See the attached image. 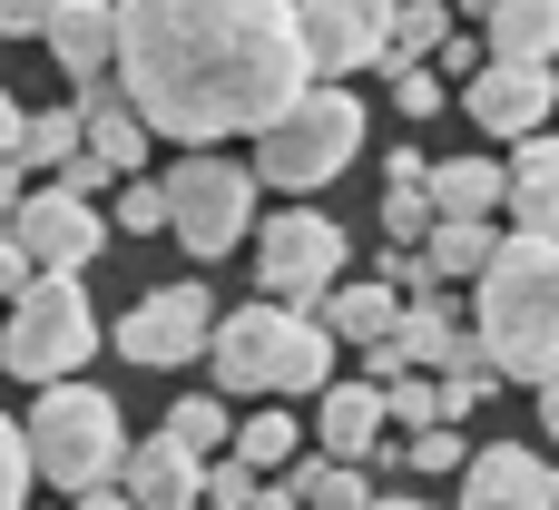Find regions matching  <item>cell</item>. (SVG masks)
Here are the masks:
<instances>
[{"label":"cell","mask_w":559,"mask_h":510,"mask_svg":"<svg viewBox=\"0 0 559 510\" xmlns=\"http://www.w3.org/2000/svg\"><path fill=\"white\" fill-rule=\"evenodd\" d=\"M118 108L147 138H246L265 128L305 79L295 49V10L255 0V10H216V0H138L118 10V59H108Z\"/></svg>","instance_id":"cell-1"},{"label":"cell","mask_w":559,"mask_h":510,"mask_svg":"<svg viewBox=\"0 0 559 510\" xmlns=\"http://www.w3.org/2000/svg\"><path fill=\"white\" fill-rule=\"evenodd\" d=\"M472 344L491 354V373H559V246L540 236H501L491 265L472 275Z\"/></svg>","instance_id":"cell-2"},{"label":"cell","mask_w":559,"mask_h":510,"mask_svg":"<svg viewBox=\"0 0 559 510\" xmlns=\"http://www.w3.org/2000/svg\"><path fill=\"white\" fill-rule=\"evenodd\" d=\"M206 364H216V403H226V393L285 403V393H324V383H334L324 324H314V315H285V305H236V315H216Z\"/></svg>","instance_id":"cell-3"},{"label":"cell","mask_w":559,"mask_h":510,"mask_svg":"<svg viewBox=\"0 0 559 510\" xmlns=\"http://www.w3.org/2000/svg\"><path fill=\"white\" fill-rule=\"evenodd\" d=\"M20 452H29V482H59L69 501H88V491H118L128 423H118V403H108L98 383H49V393L29 403Z\"/></svg>","instance_id":"cell-4"},{"label":"cell","mask_w":559,"mask_h":510,"mask_svg":"<svg viewBox=\"0 0 559 510\" xmlns=\"http://www.w3.org/2000/svg\"><path fill=\"white\" fill-rule=\"evenodd\" d=\"M354 147H364V98H354V88H295V98L255 128V167H246V177L285 187V197H314V187H334V177L354 167Z\"/></svg>","instance_id":"cell-5"},{"label":"cell","mask_w":559,"mask_h":510,"mask_svg":"<svg viewBox=\"0 0 559 510\" xmlns=\"http://www.w3.org/2000/svg\"><path fill=\"white\" fill-rule=\"evenodd\" d=\"M88 354H98V305H88L69 275H29V285L10 295V315H0V364L49 393V383H69Z\"/></svg>","instance_id":"cell-6"},{"label":"cell","mask_w":559,"mask_h":510,"mask_svg":"<svg viewBox=\"0 0 559 510\" xmlns=\"http://www.w3.org/2000/svg\"><path fill=\"white\" fill-rule=\"evenodd\" d=\"M157 197H167V236H177L187 256H226V246H246V226H255V177H246L226 147H187L177 177H157Z\"/></svg>","instance_id":"cell-7"},{"label":"cell","mask_w":559,"mask_h":510,"mask_svg":"<svg viewBox=\"0 0 559 510\" xmlns=\"http://www.w3.org/2000/svg\"><path fill=\"white\" fill-rule=\"evenodd\" d=\"M255 275H265V295H275L285 315H305V305L334 295V275H344V226L314 216V206L265 216V236H255Z\"/></svg>","instance_id":"cell-8"},{"label":"cell","mask_w":559,"mask_h":510,"mask_svg":"<svg viewBox=\"0 0 559 510\" xmlns=\"http://www.w3.org/2000/svg\"><path fill=\"white\" fill-rule=\"evenodd\" d=\"M0 236L20 246L29 275H69L79 285V265H98V246H108V216L79 206V197H59V187H20V206H10Z\"/></svg>","instance_id":"cell-9"},{"label":"cell","mask_w":559,"mask_h":510,"mask_svg":"<svg viewBox=\"0 0 559 510\" xmlns=\"http://www.w3.org/2000/svg\"><path fill=\"white\" fill-rule=\"evenodd\" d=\"M206 334H216V295H206V285H147V295L118 315V354H128V364H147V373L197 364V354H206Z\"/></svg>","instance_id":"cell-10"},{"label":"cell","mask_w":559,"mask_h":510,"mask_svg":"<svg viewBox=\"0 0 559 510\" xmlns=\"http://www.w3.org/2000/svg\"><path fill=\"white\" fill-rule=\"evenodd\" d=\"M295 49H305L314 88H344L354 69H383V0H305Z\"/></svg>","instance_id":"cell-11"},{"label":"cell","mask_w":559,"mask_h":510,"mask_svg":"<svg viewBox=\"0 0 559 510\" xmlns=\"http://www.w3.org/2000/svg\"><path fill=\"white\" fill-rule=\"evenodd\" d=\"M462 108L481 118V138H540L559 108V69H511V59H481Z\"/></svg>","instance_id":"cell-12"},{"label":"cell","mask_w":559,"mask_h":510,"mask_svg":"<svg viewBox=\"0 0 559 510\" xmlns=\"http://www.w3.org/2000/svg\"><path fill=\"white\" fill-rule=\"evenodd\" d=\"M39 39H49L69 98H98V88H108V59H118V10H108V0H59V10H39Z\"/></svg>","instance_id":"cell-13"},{"label":"cell","mask_w":559,"mask_h":510,"mask_svg":"<svg viewBox=\"0 0 559 510\" xmlns=\"http://www.w3.org/2000/svg\"><path fill=\"white\" fill-rule=\"evenodd\" d=\"M462 510H559V472L521 442H491L462 462Z\"/></svg>","instance_id":"cell-14"},{"label":"cell","mask_w":559,"mask_h":510,"mask_svg":"<svg viewBox=\"0 0 559 510\" xmlns=\"http://www.w3.org/2000/svg\"><path fill=\"white\" fill-rule=\"evenodd\" d=\"M501 206H511L521 236L559 246V138H521V157H511V177H501Z\"/></svg>","instance_id":"cell-15"},{"label":"cell","mask_w":559,"mask_h":510,"mask_svg":"<svg viewBox=\"0 0 559 510\" xmlns=\"http://www.w3.org/2000/svg\"><path fill=\"white\" fill-rule=\"evenodd\" d=\"M197 472H206V462H187L167 432H157V442H128V462H118V501H128V510H187V501H197Z\"/></svg>","instance_id":"cell-16"},{"label":"cell","mask_w":559,"mask_h":510,"mask_svg":"<svg viewBox=\"0 0 559 510\" xmlns=\"http://www.w3.org/2000/svg\"><path fill=\"white\" fill-rule=\"evenodd\" d=\"M481 59L550 69L559 59V0H491V10H481Z\"/></svg>","instance_id":"cell-17"},{"label":"cell","mask_w":559,"mask_h":510,"mask_svg":"<svg viewBox=\"0 0 559 510\" xmlns=\"http://www.w3.org/2000/svg\"><path fill=\"white\" fill-rule=\"evenodd\" d=\"M69 118H79V157H88L98 177H138V167H147V128L118 108V88H98V98H69Z\"/></svg>","instance_id":"cell-18"},{"label":"cell","mask_w":559,"mask_h":510,"mask_svg":"<svg viewBox=\"0 0 559 510\" xmlns=\"http://www.w3.org/2000/svg\"><path fill=\"white\" fill-rule=\"evenodd\" d=\"M423 206H432V226H491L501 167L491 157H442V167H423Z\"/></svg>","instance_id":"cell-19"},{"label":"cell","mask_w":559,"mask_h":510,"mask_svg":"<svg viewBox=\"0 0 559 510\" xmlns=\"http://www.w3.org/2000/svg\"><path fill=\"white\" fill-rule=\"evenodd\" d=\"M314 432H324V462L364 472V462H373V442H383V403H373V383H324Z\"/></svg>","instance_id":"cell-20"},{"label":"cell","mask_w":559,"mask_h":510,"mask_svg":"<svg viewBox=\"0 0 559 510\" xmlns=\"http://www.w3.org/2000/svg\"><path fill=\"white\" fill-rule=\"evenodd\" d=\"M305 315H314V324H324V344H383V334H393V315H403V305H393V295H383V285H373V275H364V285H334V295H314V305H305Z\"/></svg>","instance_id":"cell-21"},{"label":"cell","mask_w":559,"mask_h":510,"mask_svg":"<svg viewBox=\"0 0 559 510\" xmlns=\"http://www.w3.org/2000/svg\"><path fill=\"white\" fill-rule=\"evenodd\" d=\"M442 39H452V10H432V0L383 10V69H423V49H442Z\"/></svg>","instance_id":"cell-22"},{"label":"cell","mask_w":559,"mask_h":510,"mask_svg":"<svg viewBox=\"0 0 559 510\" xmlns=\"http://www.w3.org/2000/svg\"><path fill=\"white\" fill-rule=\"evenodd\" d=\"M167 442H177L187 462H216V452L236 442V423H226L216 393H177V403H167Z\"/></svg>","instance_id":"cell-23"},{"label":"cell","mask_w":559,"mask_h":510,"mask_svg":"<svg viewBox=\"0 0 559 510\" xmlns=\"http://www.w3.org/2000/svg\"><path fill=\"white\" fill-rule=\"evenodd\" d=\"M285 491H295V510H364V501H373V491H364V472H344V462H324V452H314V462H295V482H285Z\"/></svg>","instance_id":"cell-24"},{"label":"cell","mask_w":559,"mask_h":510,"mask_svg":"<svg viewBox=\"0 0 559 510\" xmlns=\"http://www.w3.org/2000/svg\"><path fill=\"white\" fill-rule=\"evenodd\" d=\"M69 157H79V118H69V108H29L10 167H69Z\"/></svg>","instance_id":"cell-25"},{"label":"cell","mask_w":559,"mask_h":510,"mask_svg":"<svg viewBox=\"0 0 559 510\" xmlns=\"http://www.w3.org/2000/svg\"><path fill=\"white\" fill-rule=\"evenodd\" d=\"M491 246H501L491 226H432V236H423V265L452 285V275H481V265H491Z\"/></svg>","instance_id":"cell-26"},{"label":"cell","mask_w":559,"mask_h":510,"mask_svg":"<svg viewBox=\"0 0 559 510\" xmlns=\"http://www.w3.org/2000/svg\"><path fill=\"white\" fill-rule=\"evenodd\" d=\"M285 452H295V413H285V403H255V423L236 432V462H246V472H275Z\"/></svg>","instance_id":"cell-27"},{"label":"cell","mask_w":559,"mask_h":510,"mask_svg":"<svg viewBox=\"0 0 559 510\" xmlns=\"http://www.w3.org/2000/svg\"><path fill=\"white\" fill-rule=\"evenodd\" d=\"M255 491H265V482H255L246 462H206V472H197V510H255Z\"/></svg>","instance_id":"cell-28"},{"label":"cell","mask_w":559,"mask_h":510,"mask_svg":"<svg viewBox=\"0 0 559 510\" xmlns=\"http://www.w3.org/2000/svg\"><path fill=\"white\" fill-rule=\"evenodd\" d=\"M118 236H167V197H157V177H128V187H118Z\"/></svg>","instance_id":"cell-29"},{"label":"cell","mask_w":559,"mask_h":510,"mask_svg":"<svg viewBox=\"0 0 559 510\" xmlns=\"http://www.w3.org/2000/svg\"><path fill=\"white\" fill-rule=\"evenodd\" d=\"M393 462H413V472H462V462H472V442H462L452 423H432V432H413Z\"/></svg>","instance_id":"cell-30"},{"label":"cell","mask_w":559,"mask_h":510,"mask_svg":"<svg viewBox=\"0 0 559 510\" xmlns=\"http://www.w3.org/2000/svg\"><path fill=\"white\" fill-rule=\"evenodd\" d=\"M383 226H393V246L432 236V206H423V187H383Z\"/></svg>","instance_id":"cell-31"},{"label":"cell","mask_w":559,"mask_h":510,"mask_svg":"<svg viewBox=\"0 0 559 510\" xmlns=\"http://www.w3.org/2000/svg\"><path fill=\"white\" fill-rule=\"evenodd\" d=\"M29 501V452H20V423L0 413V510H20Z\"/></svg>","instance_id":"cell-32"},{"label":"cell","mask_w":559,"mask_h":510,"mask_svg":"<svg viewBox=\"0 0 559 510\" xmlns=\"http://www.w3.org/2000/svg\"><path fill=\"white\" fill-rule=\"evenodd\" d=\"M393 98H403V118H432L442 108V79L432 69H393Z\"/></svg>","instance_id":"cell-33"},{"label":"cell","mask_w":559,"mask_h":510,"mask_svg":"<svg viewBox=\"0 0 559 510\" xmlns=\"http://www.w3.org/2000/svg\"><path fill=\"white\" fill-rule=\"evenodd\" d=\"M0 29H10V39H39V10H29V0H0Z\"/></svg>","instance_id":"cell-34"},{"label":"cell","mask_w":559,"mask_h":510,"mask_svg":"<svg viewBox=\"0 0 559 510\" xmlns=\"http://www.w3.org/2000/svg\"><path fill=\"white\" fill-rule=\"evenodd\" d=\"M20 285H29V265H20V246H10V236H0V305H10V295H20Z\"/></svg>","instance_id":"cell-35"},{"label":"cell","mask_w":559,"mask_h":510,"mask_svg":"<svg viewBox=\"0 0 559 510\" xmlns=\"http://www.w3.org/2000/svg\"><path fill=\"white\" fill-rule=\"evenodd\" d=\"M20 118H29V108H20V98H10V88H0V157H10V147H20Z\"/></svg>","instance_id":"cell-36"},{"label":"cell","mask_w":559,"mask_h":510,"mask_svg":"<svg viewBox=\"0 0 559 510\" xmlns=\"http://www.w3.org/2000/svg\"><path fill=\"white\" fill-rule=\"evenodd\" d=\"M540 432H550V442H559V373H550V383H540Z\"/></svg>","instance_id":"cell-37"},{"label":"cell","mask_w":559,"mask_h":510,"mask_svg":"<svg viewBox=\"0 0 559 510\" xmlns=\"http://www.w3.org/2000/svg\"><path fill=\"white\" fill-rule=\"evenodd\" d=\"M10 206H20V167L0 157V226H10Z\"/></svg>","instance_id":"cell-38"},{"label":"cell","mask_w":559,"mask_h":510,"mask_svg":"<svg viewBox=\"0 0 559 510\" xmlns=\"http://www.w3.org/2000/svg\"><path fill=\"white\" fill-rule=\"evenodd\" d=\"M69 510H128V501H118V491H88V501H69Z\"/></svg>","instance_id":"cell-39"},{"label":"cell","mask_w":559,"mask_h":510,"mask_svg":"<svg viewBox=\"0 0 559 510\" xmlns=\"http://www.w3.org/2000/svg\"><path fill=\"white\" fill-rule=\"evenodd\" d=\"M364 510H432V501H364Z\"/></svg>","instance_id":"cell-40"},{"label":"cell","mask_w":559,"mask_h":510,"mask_svg":"<svg viewBox=\"0 0 559 510\" xmlns=\"http://www.w3.org/2000/svg\"><path fill=\"white\" fill-rule=\"evenodd\" d=\"M187 510H197V501H187Z\"/></svg>","instance_id":"cell-41"}]
</instances>
